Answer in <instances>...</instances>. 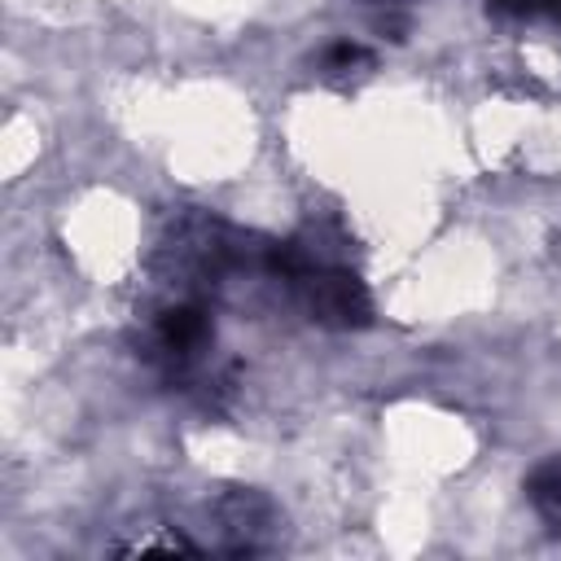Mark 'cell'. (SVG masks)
<instances>
[{"instance_id": "6da1fadb", "label": "cell", "mask_w": 561, "mask_h": 561, "mask_svg": "<svg viewBox=\"0 0 561 561\" xmlns=\"http://www.w3.org/2000/svg\"><path fill=\"white\" fill-rule=\"evenodd\" d=\"M311 307L324 320H342V324L364 320V298L351 285V276H320V280H311Z\"/></svg>"}, {"instance_id": "7a4b0ae2", "label": "cell", "mask_w": 561, "mask_h": 561, "mask_svg": "<svg viewBox=\"0 0 561 561\" xmlns=\"http://www.w3.org/2000/svg\"><path fill=\"white\" fill-rule=\"evenodd\" d=\"M530 495H535V504H539V508L561 513V465L539 469V473H535V482H530Z\"/></svg>"}]
</instances>
